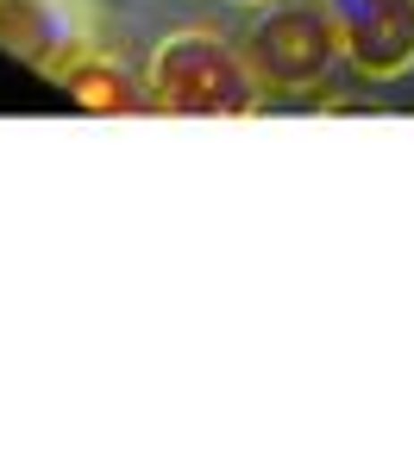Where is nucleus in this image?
Instances as JSON below:
<instances>
[{"label":"nucleus","mask_w":414,"mask_h":457,"mask_svg":"<svg viewBox=\"0 0 414 457\" xmlns=\"http://www.w3.org/2000/svg\"><path fill=\"white\" fill-rule=\"evenodd\" d=\"M326 20L358 76L395 82L414 70V0H326Z\"/></svg>","instance_id":"obj_4"},{"label":"nucleus","mask_w":414,"mask_h":457,"mask_svg":"<svg viewBox=\"0 0 414 457\" xmlns=\"http://www.w3.org/2000/svg\"><path fill=\"white\" fill-rule=\"evenodd\" d=\"M145 95H151V113H170V120H251L264 107V82L251 76L245 51L195 26L157 38Z\"/></svg>","instance_id":"obj_1"},{"label":"nucleus","mask_w":414,"mask_h":457,"mask_svg":"<svg viewBox=\"0 0 414 457\" xmlns=\"http://www.w3.org/2000/svg\"><path fill=\"white\" fill-rule=\"evenodd\" d=\"M0 51H13L45 82H63L82 57L101 51L89 0H0Z\"/></svg>","instance_id":"obj_2"},{"label":"nucleus","mask_w":414,"mask_h":457,"mask_svg":"<svg viewBox=\"0 0 414 457\" xmlns=\"http://www.w3.org/2000/svg\"><path fill=\"white\" fill-rule=\"evenodd\" d=\"M57 88H63L82 113H145V107H151L145 82H132V76H126L114 57H101V51H95V57H82Z\"/></svg>","instance_id":"obj_5"},{"label":"nucleus","mask_w":414,"mask_h":457,"mask_svg":"<svg viewBox=\"0 0 414 457\" xmlns=\"http://www.w3.org/2000/svg\"><path fill=\"white\" fill-rule=\"evenodd\" d=\"M232 7H276V0H232Z\"/></svg>","instance_id":"obj_6"},{"label":"nucleus","mask_w":414,"mask_h":457,"mask_svg":"<svg viewBox=\"0 0 414 457\" xmlns=\"http://www.w3.org/2000/svg\"><path fill=\"white\" fill-rule=\"evenodd\" d=\"M239 51L264 88H314L333 70L339 38H333L326 7H264Z\"/></svg>","instance_id":"obj_3"}]
</instances>
